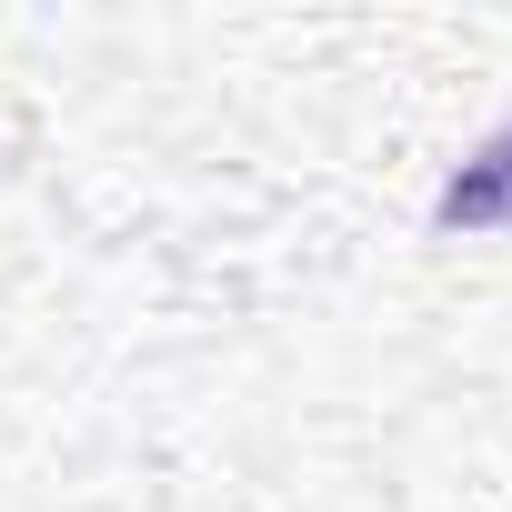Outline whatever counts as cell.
<instances>
[{
    "label": "cell",
    "instance_id": "obj_1",
    "mask_svg": "<svg viewBox=\"0 0 512 512\" xmlns=\"http://www.w3.org/2000/svg\"><path fill=\"white\" fill-rule=\"evenodd\" d=\"M432 221H442V231H502V221H512V131H492V141L442 181Z\"/></svg>",
    "mask_w": 512,
    "mask_h": 512
}]
</instances>
